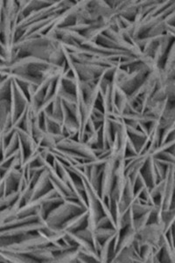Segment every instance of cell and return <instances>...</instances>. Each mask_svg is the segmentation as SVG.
I'll use <instances>...</instances> for the list:
<instances>
[{
  "mask_svg": "<svg viewBox=\"0 0 175 263\" xmlns=\"http://www.w3.org/2000/svg\"><path fill=\"white\" fill-rule=\"evenodd\" d=\"M85 210L86 209L78 201L65 199L51 210L45 218V222L49 227L60 228L71 217Z\"/></svg>",
  "mask_w": 175,
  "mask_h": 263,
  "instance_id": "6da1fadb",
  "label": "cell"
},
{
  "mask_svg": "<svg viewBox=\"0 0 175 263\" xmlns=\"http://www.w3.org/2000/svg\"><path fill=\"white\" fill-rule=\"evenodd\" d=\"M9 99L11 104V115L13 123L29 105V99L27 93L14 79H12L11 83Z\"/></svg>",
  "mask_w": 175,
  "mask_h": 263,
  "instance_id": "7a4b0ae2",
  "label": "cell"
},
{
  "mask_svg": "<svg viewBox=\"0 0 175 263\" xmlns=\"http://www.w3.org/2000/svg\"><path fill=\"white\" fill-rule=\"evenodd\" d=\"M116 163L118 162L110 156L107 162H105L103 166L100 187H99V195L102 200L105 201L107 197H110L114 180H115V168H116Z\"/></svg>",
  "mask_w": 175,
  "mask_h": 263,
  "instance_id": "3957f363",
  "label": "cell"
},
{
  "mask_svg": "<svg viewBox=\"0 0 175 263\" xmlns=\"http://www.w3.org/2000/svg\"><path fill=\"white\" fill-rule=\"evenodd\" d=\"M55 147L75 153L88 160L96 158V155L92 147H89L85 142L77 141L76 139L64 137L59 142H57Z\"/></svg>",
  "mask_w": 175,
  "mask_h": 263,
  "instance_id": "277c9868",
  "label": "cell"
},
{
  "mask_svg": "<svg viewBox=\"0 0 175 263\" xmlns=\"http://www.w3.org/2000/svg\"><path fill=\"white\" fill-rule=\"evenodd\" d=\"M50 189H52V185H51L49 174H48V171L44 170L42 173L40 174L39 177L31 187L29 202L30 201L34 200L36 198H38L42 195L45 194Z\"/></svg>",
  "mask_w": 175,
  "mask_h": 263,
  "instance_id": "5b68a950",
  "label": "cell"
},
{
  "mask_svg": "<svg viewBox=\"0 0 175 263\" xmlns=\"http://www.w3.org/2000/svg\"><path fill=\"white\" fill-rule=\"evenodd\" d=\"M87 220H88V211L86 209L68 219L65 223H63L62 228L65 232L75 233L76 231L86 228Z\"/></svg>",
  "mask_w": 175,
  "mask_h": 263,
  "instance_id": "8992f818",
  "label": "cell"
},
{
  "mask_svg": "<svg viewBox=\"0 0 175 263\" xmlns=\"http://www.w3.org/2000/svg\"><path fill=\"white\" fill-rule=\"evenodd\" d=\"M144 179L146 180V183L149 188L154 186L160 180L158 177L156 168H155L154 158L153 156L149 155L148 158L146 160L145 166L141 171Z\"/></svg>",
  "mask_w": 175,
  "mask_h": 263,
  "instance_id": "52a82bcc",
  "label": "cell"
},
{
  "mask_svg": "<svg viewBox=\"0 0 175 263\" xmlns=\"http://www.w3.org/2000/svg\"><path fill=\"white\" fill-rule=\"evenodd\" d=\"M18 142H20V139H18V134L14 132L13 135L11 136L7 143H6V147L4 148L3 155H2V158L6 157V156H9L12 153L15 152L16 150L18 149Z\"/></svg>",
  "mask_w": 175,
  "mask_h": 263,
  "instance_id": "ba28073f",
  "label": "cell"
},
{
  "mask_svg": "<svg viewBox=\"0 0 175 263\" xmlns=\"http://www.w3.org/2000/svg\"><path fill=\"white\" fill-rule=\"evenodd\" d=\"M4 7H5V1H0V15L3 12Z\"/></svg>",
  "mask_w": 175,
  "mask_h": 263,
  "instance_id": "9c48e42d",
  "label": "cell"
}]
</instances>
